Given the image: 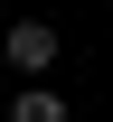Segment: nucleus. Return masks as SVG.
<instances>
[{
  "label": "nucleus",
  "mask_w": 113,
  "mask_h": 122,
  "mask_svg": "<svg viewBox=\"0 0 113 122\" xmlns=\"http://www.w3.org/2000/svg\"><path fill=\"white\" fill-rule=\"evenodd\" d=\"M57 28H47V19H10V28H0V56H10L19 66V75H47V66H57Z\"/></svg>",
  "instance_id": "1"
},
{
  "label": "nucleus",
  "mask_w": 113,
  "mask_h": 122,
  "mask_svg": "<svg viewBox=\"0 0 113 122\" xmlns=\"http://www.w3.org/2000/svg\"><path fill=\"white\" fill-rule=\"evenodd\" d=\"M10 122H66V103H57L47 85H28V94H19V103H10Z\"/></svg>",
  "instance_id": "2"
}]
</instances>
